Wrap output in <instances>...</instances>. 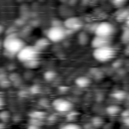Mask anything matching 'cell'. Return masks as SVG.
I'll return each mask as SVG.
<instances>
[{
  "label": "cell",
  "mask_w": 129,
  "mask_h": 129,
  "mask_svg": "<svg viewBox=\"0 0 129 129\" xmlns=\"http://www.w3.org/2000/svg\"><path fill=\"white\" fill-rule=\"evenodd\" d=\"M67 29L63 27V25H52L46 30V37L49 39V41L52 42H58L64 39L68 35Z\"/></svg>",
  "instance_id": "3957f363"
},
{
  "label": "cell",
  "mask_w": 129,
  "mask_h": 129,
  "mask_svg": "<svg viewBox=\"0 0 129 129\" xmlns=\"http://www.w3.org/2000/svg\"><path fill=\"white\" fill-rule=\"evenodd\" d=\"M39 92H40V87H39V86L34 85V86L31 87V93H33V94H37V93H39Z\"/></svg>",
  "instance_id": "d4e9b609"
},
{
  "label": "cell",
  "mask_w": 129,
  "mask_h": 129,
  "mask_svg": "<svg viewBox=\"0 0 129 129\" xmlns=\"http://www.w3.org/2000/svg\"><path fill=\"white\" fill-rule=\"evenodd\" d=\"M3 30H4V28H3V26H2L1 24H0V34H1L2 32H3Z\"/></svg>",
  "instance_id": "4dcf8cb0"
},
{
  "label": "cell",
  "mask_w": 129,
  "mask_h": 129,
  "mask_svg": "<svg viewBox=\"0 0 129 129\" xmlns=\"http://www.w3.org/2000/svg\"><path fill=\"white\" fill-rule=\"evenodd\" d=\"M125 52H126L127 54H129V43H127V44H126V49H125Z\"/></svg>",
  "instance_id": "83f0119b"
},
{
  "label": "cell",
  "mask_w": 129,
  "mask_h": 129,
  "mask_svg": "<svg viewBox=\"0 0 129 129\" xmlns=\"http://www.w3.org/2000/svg\"><path fill=\"white\" fill-rule=\"evenodd\" d=\"M91 122H92L93 126H95V127H101L104 124V120L101 117H94Z\"/></svg>",
  "instance_id": "ffe728a7"
},
{
  "label": "cell",
  "mask_w": 129,
  "mask_h": 129,
  "mask_svg": "<svg viewBox=\"0 0 129 129\" xmlns=\"http://www.w3.org/2000/svg\"><path fill=\"white\" fill-rule=\"evenodd\" d=\"M121 40L125 44L129 43V27L128 26L126 28H124V30L122 31V33H121Z\"/></svg>",
  "instance_id": "2e32d148"
},
{
  "label": "cell",
  "mask_w": 129,
  "mask_h": 129,
  "mask_svg": "<svg viewBox=\"0 0 129 129\" xmlns=\"http://www.w3.org/2000/svg\"><path fill=\"white\" fill-rule=\"evenodd\" d=\"M38 54H39V50L36 48L35 45H24L21 50L17 53V58L18 60H20L21 62H26L35 58H38Z\"/></svg>",
  "instance_id": "277c9868"
},
{
  "label": "cell",
  "mask_w": 129,
  "mask_h": 129,
  "mask_svg": "<svg viewBox=\"0 0 129 129\" xmlns=\"http://www.w3.org/2000/svg\"><path fill=\"white\" fill-rule=\"evenodd\" d=\"M9 117H10V115H9L8 111H1L0 112V120L2 122H7L9 120Z\"/></svg>",
  "instance_id": "44dd1931"
},
{
  "label": "cell",
  "mask_w": 129,
  "mask_h": 129,
  "mask_svg": "<svg viewBox=\"0 0 129 129\" xmlns=\"http://www.w3.org/2000/svg\"><path fill=\"white\" fill-rule=\"evenodd\" d=\"M75 84H76L79 88H87L88 86H90L91 80H90L88 77L81 76V77H78V78L75 80Z\"/></svg>",
  "instance_id": "30bf717a"
},
{
  "label": "cell",
  "mask_w": 129,
  "mask_h": 129,
  "mask_svg": "<svg viewBox=\"0 0 129 129\" xmlns=\"http://www.w3.org/2000/svg\"><path fill=\"white\" fill-rule=\"evenodd\" d=\"M91 45L93 46V48H98V47H103V46L111 45V39H110V37H105V36L96 35V36L92 39Z\"/></svg>",
  "instance_id": "ba28073f"
},
{
  "label": "cell",
  "mask_w": 129,
  "mask_h": 129,
  "mask_svg": "<svg viewBox=\"0 0 129 129\" xmlns=\"http://www.w3.org/2000/svg\"><path fill=\"white\" fill-rule=\"evenodd\" d=\"M61 128H70V129H80L81 126L80 125H77V124H74V123H70V124H66V125H62Z\"/></svg>",
  "instance_id": "cb8c5ba5"
},
{
  "label": "cell",
  "mask_w": 129,
  "mask_h": 129,
  "mask_svg": "<svg viewBox=\"0 0 129 129\" xmlns=\"http://www.w3.org/2000/svg\"><path fill=\"white\" fill-rule=\"evenodd\" d=\"M111 2H112V4L115 5L116 7H122V6L125 4L126 0H111Z\"/></svg>",
  "instance_id": "603a6c76"
},
{
  "label": "cell",
  "mask_w": 129,
  "mask_h": 129,
  "mask_svg": "<svg viewBox=\"0 0 129 129\" xmlns=\"http://www.w3.org/2000/svg\"><path fill=\"white\" fill-rule=\"evenodd\" d=\"M68 115H67V119L69 120V121H73V120H75L77 117H78V112H73V111H70V112H68L67 113Z\"/></svg>",
  "instance_id": "7402d4cb"
},
{
  "label": "cell",
  "mask_w": 129,
  "mask_h": 129,
  "mask_svg": "<svg viewBox=\"0 0 129 129\" xmlns=\"http://www.w3.org/2000/svg\"><path fill=\"white\" fill-rule=\"evenodd\" d=\"M121 115H122V117H123V118H125V117H128V116H129V110L123 111V112L121 113Z\"/></svg>",
  "instance_id": "484cf974"
},
{
  "label": "cell",
  "mask_w": 129,
  "mask_h": 129,
  "mask_svg": "<svg viewBox=\"0 0 129 129\" xmlns=\"http://www.w3.org/2000/svg\"><path fill=\"white\" fill-rule=\"evenodd\" d=\"M115 55H116V50L112 45L94 48V51H93L94 58L101 62H106V61L112 59Z\"/></svg>",
  "instance_id": "7a4b0ae2"
},
{
  "label": "cell",
  "mask_w": 129,
  "mask_h": 129,
  "mask_svg": "<svg viewBox=\"0 0 129 129\" xmlns=\"http://www.w3.org/2000/svg\"><path fill=\"white\" fill-rule=\"evenodd\" d=\"M48 44H49V39L46 37V38H39L36 42H35V46H36V48L40 51V50H43V49H45L47 46H48Z\"/></svg>",
  "instance_id": "8fae6325"
},
{
  "label": "cell",
  "mask_w": 129,
  "mask_h": 129,
  "mask_svg": "<svg viewBox=\"0 0 129 129\" xmlns=\"http://www.w3.org/2000/svg\"><path fill=\"white\" fill-rule=\"evenodd\" d=\"M123 123H124L126 126H129V116H128V117L123 118Z\"/></svg>",
  "instance_id": "4316f807"
},
{
  "label": "cell",
  "mask_w": 129,
  "mask_h": 129,
  "mask_svg": "<svg viewBox=\"0 0 129 129\" xmlns=\"http://www.w3.org/2000/svg\"><path fill=\"white\" fill-rule=\"evenodd\" d=\"M52 107L56 112L59 113H68L70 111L73 110V103L70 102L67 99H62V98H58L55 99L52 102Z\"/></svg>",
  "instance_id": "52a82bcc"
},
{
  "label": "cell",
  "mask_w": 129,
  "mask_h": 129,
  "mask_svg": "<svg viewBox=\"0 0 129 129\" xmlns=\"http://www.w3.org/2000/svg\"><path fill=\"white\" fill-rule=\"evenodd\" d=\"M38 58H35V59H32V60H29V61H26V62H23V66H25L26 68L28 69H34L38 66Z\"/></svg>",
  "instance_id": "e0dca14e"
},
{
  "label": "cell",
  "mask_w": 129,
  "mask_h": 129,
  "mask_svg": "<svg viewBox=\"0 0 129 129\" xmlns=\"http://www.w3.org/2000/svg\"><path fill=\"white\" fill-rule=\"evenodd\" d=\"M1 127H5V124H2V123H0V128Z\"/></svg>",
  "instance_id": "1f68e13d"
},
{
  "label": "cell",
  "mask_w": 129,
  "mask_h": 129,
  "mask_svg": "<svg viewBox=\"0 0 129 129\" xmlns=\"http://www.w3.org/2000/svg\"><path fill=\"white\" fill-rule=\"evenodd\" d=\"M29 117L31 119H36V120L42 121L45 118V113L42 111H32L29 113Z\"/></svg>",
  "instance_id": "9a60e30c"
},
{
  "label": "cell",
  "mask_w": 129,
  "mask_h": 129,
  "mask_svg": "<svg viewBox=\"0 0 129 129\" xmlns=\"http://www.w3.org/2000/svg\"><path fill=\"white\" fill-rule=\"evenodd\" d=\"M88 40H89V36H88L87 32L83 31V32H81L79 34V42L81 44H86L88 42Z\"/></svg>",
  "instance_id": "ac0fdd59"
},
{
  "label": "cell",
  "mask_w": 129,
  "mask_h": 129,
  "mask_svg": "<svg viewBox=\"0 0 129 129\" xmlns=\"http://www.w3.org/2000/svg\"><path fill=\"white\" fill-rule=\"evenodd\" d=\"M43 77H44V79H45L46 81H52V80H54V78L56 77V73L53 72V71H46V72L44 73Z\"/></svg>",
  "instance_id": "d6986e66"
},
{
  "label": "cell",
  "mask_w": 129,
  "mask_h": 129,
  "mask_svg": "<svg viewBox=\"0 0 129 129\" xmlns=\"http://www.w3.org/2000/svg\"><path fill=\"white\" fill-rule=\"evenodd\" d=\"M10 84H11V81L9 77L4 73H0V87L7 88L10 86Z\"/></svg>",
  "instance_id": "4fadbf2b"
},
{
  "label": "cell",
  "mask_w": 129,
  "mask_h": 129,
  "mask_svg": "<svg viewBox=\"0 0 129 129\" xmlns=\"http://www.w3.org/2000/svg\"><path fill=\"white\" fill-rule=\"evenodd\" d=\"M125 22H126V24H127V26H128V27H129V16H128V17H127V19H126V20H125Z\"/></svg>",
  "instance_id": "f546056e"
},
{
  "label": "cell",
  "mask_w": 129,
  "mask_h": 129,
  "mask_svg": "<svg viewBox=\"0 0 129 129\" xmlns=\"http://www.w3.org/2000/svg\"><path fill=\"white\" fill-rule=\"evenodd\" d=\"M106 112L111 116H116L121 112V108L117 105H110L106 108Z\"/></svg>",
  "instance_id": "7c38bea8"
},
{
  "label": "cell",
  "mask_w": 129,
  "mask_h": 129,
  "mask_svg": "<svg viewBox=\"0 0 129 129\" xmlns=\"http://www.w3.org/2000/svg\"><path fill=\"white\" fill-rule=\"evenodd\" d=\"M115 32V27L113 26L112 23L103 21L95 25L94 28V33L95 35L99 36H105V37H111Z\"/></svg>",
  "instance_id": "5b68a950"
},
{
  "label": "cell",
  "mask_w": 129,
  "mask_h": 129,
  "mask_svg": "<svg viewBox=\"0 0 129 129\" xmlns=\"http://www.w3.org/2000/svg\"><path fill=\"white\" fill-rule=\"evenodd\" d=\"M112 97H113L114 99L118 100V101H123V100L126 99L127 94H126L124 91H122V90H116V91H114V92L112 93Z\"/></svg>",
  "instance_id": "5bb4252c"
},
{
  "label": "cell",
  "mask_w": 129,
  "mask_h": 129,
  "mask_svg": "<svg viewBox=\"0 0 129 129\" xmlns=\"http://www.w3.org/2000/svg\"><path fill=\"white\" fill-rule=\"evenodd\" d=\"M129 16V9H126V8H120L116 14H115V19L119 22L121 21H125L127 19V17Z\"/></svg>",
  "instance_id": "9c48e42d"
},
{
  "label": "cell",
  "mask_w": 129,
  "mask_h": 129,
  "mask_svg": "<svg viewBox=\"0 0 129 129\" xmlns=\"http://www.w3.org/2000/svg\"><path fill=\"white\" fill-rule=\"evenodd\" d=\"M2 106H3V100H2V98L0 97V109L2 108Z\"/></svg>",
  "instance_id": "f1b7e54d"
},
{
  "label": "cell",
  "mask_w": 129,
  "mask_h": 129,
  "mask_svg": "<svg viewBox=\"0 0 129 129\" xmlns=\"http://www.w3.org/2000/svg\"><path fill=\"white\" fill-rule=\"evenodd\" d=\"M62 25L67 29V31L70 33V32H76V31L81 30V28L84 26V22L80 17L72 16V17L67 18L63 21Z\"/></svg>",
  "instance_id": "8992f818"
},
{
  "label": "cell",
  "mask_w": 129,
  "mask_h": 129,
  "mask_svg": "<svg viewBox=\"0 0 129 129\" xmlns=\"http://www.w3.org/2000/svg\"><path fill=\"white\" fill-rule=\"evenodd\" d=\"M24 41L15 34H9L3 41V47L6 53L10 55H17V53L24 46Z\"/></svg>",
  "instance_id": "6da1fadb"
}]
</instances>
